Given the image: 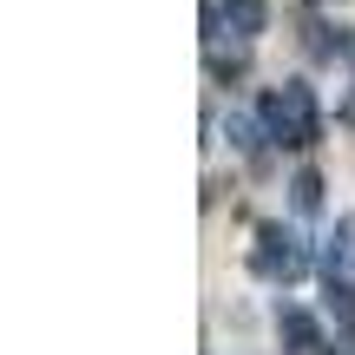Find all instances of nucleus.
I'll return each instance as SVG.
<instances>
[{"label":"nucleus","instance_id":"8","mask_svg":"<svg viewBox=\"0 0 355 355\" xmlns=\"http://www.w3.org/2000/svg\"><path fill=\"white\" fill-rule=\"evenodd\" d=\"M309 53H316V60H343V53H349L343 26H329V20H309Z\"/></svg>","mask_w":355,"mask_h":355},{"label":"nucleus","instance_id":"9","mask_svg":"<svg viewBox=\"0 0 355 355\" xmlns=\"http://www.w3.org/2000/svg\"><path fill=\"white\" fill-rule=\"evenodd\" d=\"M336 355H355V329H343V336H336Z\"/></svg>","mask_w":355,"mask_h":355},{"label":"nucleus","instance_id":"10","mask_svg":"<svg viewBox=\"0 0 355 355\" xmlns=\"http://www.w3.org/2000/svg\"><path fill=\"white\" fill-rule=\"evenodd\" d=\"M349 119H355V99H349Z\"/></svg>","mask_w":355,"mask_h":355},{"label":"nucleus","instance_id":"6","mask_svg":"<svg viewBox=\"0 0 355 355\" xmlns=\"http://www.w3.org/2000/svg\"><path fill=\"white\" fill-rule=\"evenodd\" d=\"M224 139L237 145L250 165H263V158H270V152H263V145H270V132H263V119H250V112H230V119H224Z\"/></svg>","mask_w":355,"mask_h":355},{"label":"nucleus","instance_id":"3","mask_svg":"<svg viewBox=\"0 0 355 355\" xmlns=\"http://www.w3.org/2000/svg\"><path fill=\"white\" fill-rule=\"evenodd\" d=\"M322 290H329V309L343 316V329H355V211L336 217V230L322 237Z\"/></svg>","mask_w":355,"mask_h":355},{"label":"nucleus","instance_id":"5","mask_svg":"<svg viewBox=\"0 0 355 355\" xmlns=\"http://www.w3.org/2000/svg\"><path fill=\"white\" fill-rule=\"evenodd\" d=\"M224 33L237 46H257L270 33V0H224Z\"/></svg>","mask_w":355,"mask_h":355},{"label":"nucleus","instance_id":"1","mask_svg":"<svg viewBox=\"0 0 355 355\" xmlns=\"http://www.w3.org/2000/svg\"><path fill=\"white\" fill-rule=\"evenodd\" d=\"M257 119H263L270 145L277 152H316L322 145V105H316V86L309 79H283V86H270L263 99H257Z\"/></svg>","mask_w":355,"mask_h":355},{"label":"nucleus","instance_id":"4","mask_svg":"<svg viewBox=\"0 0 355 355\" xmlns=\"http://www.w3.org/2000/svg\"><path fill=\"white\" fill-rule=\"evenodd\" d=\"M277 343H283V355H336L329 329L303 303H277Z\"/></svg>","mask_w":355,"mask_h":355},{"label":"nucleus","instance_id":"2","mask_svg":"<svg viewBox=\"0 0 355 355\" xmlns=\"http://www.w3.org/2000/svg\"><path fill=\"white\" fill-rule=\"evenodd\" d=\"M316 263H322V257L309 250V237H303L296 224H283V217H263V224L250 230V270H257L263 283H277V290L303 283Z\"/></svg>","mask_w":355,"mask_h":355},{"label":"nucleus","instance_id":"7","mask_svg":"<svg viewBox=\"0 0 355 355\" xmlns=\"http://www.w3.org/2000/svg\"><path fill=\"white\" fill-rule=\"evenodd\" d=\"M290 204H296V217H316V211H322V171H316V165H296Z\"/></svg>","mask_w":355,"mask_h":355}]
</instances>
